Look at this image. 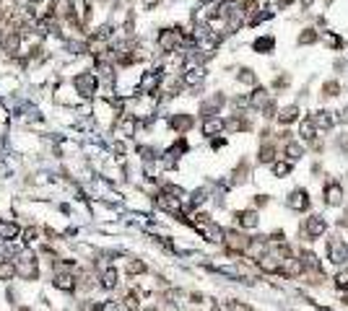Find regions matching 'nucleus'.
<instances>
[{
  "label": "nucleus",
  "instance_id": "f257e3e1",
  "mask_svg": "<svg viewBox=\"0 0 348 311\" xmlns=\"http://www.w3.org/2000/svg\"><path fill=\"white\" fill-rule=\"evenodd\" d=\"M16 272L21 275V280H39V259L26 246L16 254Z\"/></svg>",
  "mask_w": 348,
  "mask_h": 311
},
{
  "label": "nucleus",
  "instance_id": "f03ea898",
  "mask_svg": "<svg viewBox=\"0 0 348 311\" xmlns=\"http://www.w3.org/2000/svg\"><path fill=\"white\" fill-rule=\"evenodd\" d=\"M73 88H76V94L81 99H94L96 91H99V78L91 70H84L73 78Z\"/></svg>",
  "mask_w": 348,
  "mask_h": 311
},
{
  "label": "nucleus",
  "instance_id": "7ed1b4c3",
  "mask_svg": "<svg viewBox=\"0 0 348 311\" xmlns=\"http://www.w3.org/2000/svg\"><path fill=\"white\" fill-rule=\"evenodd\" d=\"M190 223L195 226V231H198V233H203L208 241H216V244H221V241H224V231H221V228H218L213 221H210L208 215H203V213H200V215H195V218H192Z\"/></svg>",
  "mask_w": 348,
  "mask_h": 311
},
{
  "label": "nucleus",
  "instance_id": "20e7f679",
  "mask_svg": "<svg viewBox=\"0 0 348 311\" xmlns=\"http://www.w3.org/2000/svg\"><path fill=\"white\" fill-rule=\"evenodd\" d=\"M156 42H159V50L161 52H177L179 44L185 42V34H182L179 29H161Z\"/></svg>",
  "mask_w": 348,
  "mask_h": 311
},
{
  "label": "nucleus",
  "instance_id": "39448f33",
  "mask_svg": "<svg viewBox=\"0 0 348 311\" xmlns=\"http://www.w3.org/2000/svg\"><path fill=\"white\" fill-rule=\"evenodd\" d=\"M52 285L58 290H62V293H73V290L78 288V278L70 275L68 270H58V272H55V278H52Z\"/></svg>",
  "mask_w": 348,
  "mask_h": 311
},
{
  "label": "nucleus",
  "instance_id": "423d86ee",
  "mask_svg": "<svg viewBox=\"0 0 348 311\" xmlns=\"http://www.w3.org/2000/svg\"><path fill=\"white\" fill-rule=\"evenodd\" d=\"M159 86H161V70H148L141 76L138 94H153V91H159Z\"/></svg>",
  "mask_w": 348,
  "mask_h": 311
},
{
  "label": "nucleus",
  "instance_id": "0eeeda50",
  "mask_svg": "<svg viewBox=\"0 0 348 311\" xmlns=\"http://www.w3.org/2000/svg\"><path fill=\"white\" fill-rule=\"evenodd\" d=\"M21 236V226L8 218H0V244H13Z\"/></svg>",
  "mask_w": 348,
  "mask_h": 311
},
{
  "label": "nucleus",
  "instance_id": "6e6552de",
  "mask_svg": "<svg viewBox=\"0 0 348 311\" xmlns=\"http://www.w3.org/2000/svg\"><path fill=\"white\" fill-rule=\"evenodd\" d=\"M135 127H138V120H135L133 114H120L115 122V132L120 135V138H133Z\"/></svg>",
  "mask_w": 348,
  "mask_h": 311
},
{
  "label": "nucleus",
  "instance_id": "1a4fd4ad",
  "mask_svg": "<svg viewBox=\"0 0 348 311\" xmlns=\"http://www.w3.org/2000/svg\"><path fill=\"white\" fill-rule=\"evenodd\" d=\"M156 205L161 210H167V213H172V215H182V203H179V197L172 195V192H161V195L156 197Z\"/></svg>",
  "mask_w": 348,
  "mask_h": 311
},
{
  "label": "nucleus",
  "instance_id": "9d476101",
  "mask_svg": "<svg viewBox=\"0 0 348 311\" xmlns=\"http://www.w3.org/2000/svg\"><path fill=\"white\" fill-rule=\"evenodd\" d=\"M224 241L229 244V249H234V252H247V249H250V239L242 236V233H236V231L224 233Z\"/></svg>",
  "mask_w": 348,
  "mask_h": 311
},
{
  "label": "nucleus",
  "instance_id": "9b49d317",
  "mask_svg": "<svg viewBox=\"0 0 348 311\" xmlns=\"http://www.w3.org/2000/svg\"><path fill=\"white\" fill-rule=\"evenodd\" d=\"M281 264H283V257H278V254H265V257L258 259V267L262 272H281Z\"/></svg>",
  "mask_w": 348,
  "mask_h": 311
},
{
  "label": "nucleus",
  "instance_id": "f8f14e48",
  "mask_svg": "<svg viewBox=\"0 0 348 311\" xmlns=\"http://www.w3.org/2000/svg\"><path fill=\"white\" fill-rule=\"evenodd\" d=\"M185 83L187 86H195V83H200V80L205 78V70H203V65H195V62L190 60V65H187V70H185Z\"/></svg>",
  "mask_w": 348,
  "mask_h": 311
},
{
  "label": "nucleus",
  "instance_id": "ddd939ff",
  "mask_svg": "<svg viewBox=\"0 0 348 311\" xmlns=\"http://www.w3.org/2000/svg\"><path fill=\"white\" fill-rule=\"evenodd\" d=\"M16 278H18V272H16V262L5 259V257H0V283H13Z\"/></svg>",
  "mask_w": 348,
  "mask_h": 311
},
{
  "label": "nucleus",
  "instance_id": "4468645a",
  "mask_svg": "<svg viewBox=\"0 0 348 311\" xmlns=\"http://www.w3.org/2000/svg\"><path fill=\"white\" fill-rule=\"evenodd\" d=\"M192 122H195V120H192V114H174L169 120V127L174 132H187L192 127Z\"/></svg>",
  "mask_w": 348,
  "mask_h": 311
},
{
  "label": "nucleus",
  "instance_id": "2eb2a0df",
  "mask_svg": "<svg viewBox=\"0 0 348 311\" xmlns=\"http://www.w3.org/2000/svg\"><path fill=\"white\" fill-rule=\"evenodd\" d=\"M289 207H294V210H307V207H309V197H307V192H304V189H294V192H291V197H289Z\"/></svg>",
  "mask_w": 348,
  "mask_h": 311
},
{
  "label": "nucleus",
  "instance_id": "dca6fc26",
  "mask_svg": "<svg viewBox=\"0 0 348 311\" xmlns=\"http://www.w3.org/2000/svg\"><path fill=\"white\" fill-rule=\"evenodd\" d=\"M117 270L115 267H104V272H102V278H99V285H102L104 290H112V288H117Z\"/></svg>",
  "mask_w": 348,
  "mask_h": 311
},
{
  "label": "nucleus",
  "instance_id": "f3484780",
  "mask_svg": "<svg viewBox=\"0 0 348 311\" xmlns=\"http://www.w3.org/2000/svg\"><path fill=\"white\" fill-rule=\"evenodd\" d=\"M258 223H260V218L255 210H244V213L236 215V226H242V228H258Z\"/></svg>",
  "mask_w": 348,
  "mask_h": 311
},
{
  "label": "nucleus",
  "instance_id": "a211bd4d",
  "mask_svg": "<svg viewBox=\"0 0 348 311\" xmlns=\"http://www.w3.org/2000/svg\"><path fill=\"white\" fill-rule=\"evenodd\" d=\"M221 130H224V120H218V117H208L203 122V135H208V138H213Z\"/></svg>",
  "mask_w": 348,
  "mask_h": 311
},
{
  "label": "nucleus",
  "instance_id": "6ab92c4d",
  "mask_svg": "<svg viewBox=\"0 0 348 311\" xmlns=\"http://www.w3.org/2000/svg\"><path fill=\"white\" fill-rule=\"evenodd\" d=\"M330 259H333L335 264H341V262L348 259V249H346L341 241H330Z\"/></svg>",
  "mask_w": 348,
  "mask_h": 311
},
{
  "label": "nucleus",
  "instance_id": "aec40b11",
  "mask_svg": "<svg viewBox=\"0 0 348 311\" xmlns=\"http://www.w3.org/2000/svg\"><path fill=\"white\" fill-rule=\"evenodd\" d=\"M325 197H327V203H330V205H341L343 203V189L338 187V184H327Z\"/></svg>",
  "mask_w": 348,
  "mask_h": 311
},
{
  "label": "nucleus",
  "instance_id": "412c9836",
  "mask_svg": "<svg viewBox=\"0 0 348 311\" xmlns=\"http://www.w3.org/2000/svg\"><path fill=\"white\" fill-rule=\"evenodd\" d=\"M322 231H325V221H322V218H309V221H307V233L312 236V239H317Z\"/></svg>",
  "mask_w": 348,
  "mask_h": 311
},
{
  "label": "nucleus",
  "instance_id": "4be33fe9",
  "mask_svg": "<svg viewBox=\"0 0 348 311\" xmlns=\"http://www.w3.org/2000/svg\"><path fill=\"white\" fill-rule=\"evenodd\" d=\"M312 122H315V127L330 130V127H333V117H330V112H317V114L312 117Z\"/></svg>",
  "mask_w": 348,
  "mask_h": 311
},
{
  "label": "nucleus",
  "instance_id": "5701e85b",
  "mask_svg": "<svg viewBox=\"0 0 348 311\" xmlns=\"http://www.w3.org/2000/svg\"><path fill=\"white\" fill-rule=\"evenodd\" d=\"M299 117V106H286L283 112L278 114V122H283V125H289V122H294Z\"/></svg>",
  "mask_w": 348,
  "mask_h": 311
},
{
  "label": "nucleus",
  "instance_id": "b1692460",
  "mask_svg": "<svg viewBox=\"0 0 348 311\" xmlns=\"http://www.w3.org/2000/svg\"><path fill=\"white\" fill-rule=\"evenodd\" d=\"M319 36H322V42L327 44V47H330V50H338V47H341V36H335L333 31H322V34H319Z\"/></svg>",
  "mask_w": 348,
  "mask_h": 311
},
{
  "label": "nucleus",
  "instance_id": "393cba45",
  "mask_svg": "<svg viewBox=\"0 0 348 311\" xmlns=\"http://www.w3.org/2000/svg\"><path fill=\"white\" fill-rule=\"evenodd\" d=\"M301 138H304V140H315V122H312V117L301 122Z\"/></svg>",
  "mask_w": 348,
  "mask_h": 311
},
{
  "label": "nucleus",
  "instance_id": "a878e982",
  "mask_svg": "<svg viewBox=\"0 0 348 311\" xmlns=\"http://www.w3.org/2000/svg\"><path fill=\"white\" fill-rule=\"evenodd\" d=\"M143 272H145V262H141V259L127 262V275H143Z\"/></svg>",
  "mask_w": 348,
  "mask_h": 311
},
{
  "label": "nucleus",
  "instance_id": "bb28decb",
  "mask_svg": "<svg viewBox=\"0 0 348 311\" xmlns=\"http://www.w3.org/2000/svg\"><path fill=\"white\" fill-rule=\"evenodd\" d=\"M252 104L255 106H268V91H265V88L255 91V94H252Z\"/></svg>",
  "mask_w": 348,
  "mask_h": 311
},
{
  "label": "nucleus",
  "instance_id": "cd10ccee",
  "mask_svg": "<svg viewBox=\"0 0 348 311\" xmlns=\"http://www.w3.org/2000/svg\"><path fill=\"white\" fill-rule=\"evenodd\" d=\"M317 39H319V34L315 29H304V34L299 36V44H315Z\"/></svg>",
  "mask_w": 348,
  "mask_h": 311
},
{
  "label": "nucleus",
  "instance_id": "c85d7f7f",
  "mask_svg": "<svg viewBox=\"0 0 348 311\" xmlns=\"http://www.w3.org/2000/svg\"><path fill=\"white\" fill-rule=\"evenodd\" d=\"M286 153H289L291 161H296V158H301V156H304V151H301L299 143H289V145H286Z\"/></svg>",
  "mask_w": 348,
  "mask_h": 311
},
{
  "label": "nucleus",
  "instance_id": "c756f323",
  "mask_svg": "<svg viewBox=\"0 0 348 311\" xmlns=\"http://www.w3.org/2000/svg\"><path fill=\"white\" fill-rule=\"evenodd\" d=\"M239 80H242V83H247V86H255V83H258L255 73H252V70H247V68H242V70H239Z\"/></svg>",
  "mask_w": 348,
  "mask_h": 311
},
{
  "label": "nucleus",
  "instance_id": "7c9ffc66",
  "mask_svg": "<svg viewBox=\"0 0 348 311\" xmlns=\"http://www.w3.org/2000/svg\"><path fill=\"white\" fill-rule=\"evenodd\" d=\"M125 306L130 309V311H138L141 304H138V293H135V290H130V293L125 296Z\"/></svg>",
  "mask_w": 348,
  "mask_h": 311
},
{
  "label": "nucleus",
  "instance_id": "2f4dec72",
  "mask_svg": "<svg viewBox=\"0 0 348 311\" xmlns=\"http://www.w3.org/2000/svg\"><path fill=\"white\" fill-rule=\"evenodd\" d=\"M255 50H258V52H268V50H273V36L258 39V42H255Z\"/></svg>",
  "mask_w": 348,
  "mask_h": 311
},
{
  "label": "nucleus",
  "instance_id": "473e14b6",
  "mask_svg": "<svg viewBox=\"0 0 348 311\" xmlns=\"http://www.w3.org/2000/svg\"><path fill=\"white\" fill-rule=\"evenodd\" d=\"M289 171H291V163H286V161H278L276 166H273V174H276V177H286Z\"/></svg>",
  "mask_w": 348,
  "mask_h": 311
},
{
  "label": "nucleus",
  "instance_id": "72a5a7b5",
  "mask_svg": "<svg viewBox=\"0 0 348 311\" xmlns=\"http://www.w3.org/2000/svg\"><path fill=\"white\" fill-rule=\"evenodd\" d=\"M338 91H341V83H338V80H330V83L322 86V94H325V96H335Z\"/></svg>",
  "mask_w": 348,
  "mask_h": 311
},
{
  "label": "nucleus",
  "instance_id": "f704fd0d",
  "mask_svg": "<svg viewBox=\"0 0 348 311\" xmlns=\"http://www.w3.org/2000/svg\"><path fill=\"white\" fill-rule=\"evenodd\" d=\"M273 156H276L273 145H265V148L260 151V161H262V163H268V161H273Z\"/></svg>",
  "mask_w": 348,
  "mask_h": 311
},
{
  "label": "nucleus",
  "instance_id": "c9c22d12",
  "mask_svg": "<svg viewBox=\"0 0 348 311\" xmlns=\"http://www.w3.org/2000/svg\"><path fill=\"white\" fill-rule=\"evenodd\" d=\"M96 311H120V304L117 301H104V304H99Z\"/></svg>",
  "mask_w": 348,
  "mask_h": 311
},
{
  "label": "nucleus",
  "instance_id": "e433bc0d",
  "mask_svg": "<svg viewBox=\"0 0 348 311\" xmlns=\"http://www.w3.org/2000/svg\"><path fill=\"white\" fill-rule=\"evenodd\" d=\"M335 283H338V288H348V272L343 270V272H338V275H335Z\"/></svg>",
  "mask_w": 348,
  "mask_h": 311
},
{
  "label": "nucleus",
  "instance_id": "4c0bfd02",
  "mask_svg": "<svg viewBox=\"0 0 348 311\" xmlns=\"http://www.w3.org/2000/svg\"><path fill=\"white\" fill-rule=\"evenodd\" d=\"M286 83H289V76H281V78H276V83H273V86H276V88H283Z\"/></svg>",
  "mask_w": 348,
  "mask_h": 311
},
{
  "label": "nucleus",
  "instance_id": "58836bf2",
  "mask_svg": "<svg viewBox=\"0 0 348 311\" xmlns=\"http://www.w3.org/2000/svg\"><path fill=\"white\" fill-rule=\"evenodd\" d=\"M44 0H26V5H42Z\"/></svg>",
  "mask_w": 348,
  "mask_h": 311
},
{
  "label": "nucleus",
  "instance_id": "ea45409f",
  "mask_svg": "<svg viewBox=\"0 0 348 311\" xmlns=\"http://www.w3.org/2000/svg\"><path fill=\"white\" fill-rule=\"evenodd\" d=\"M286 5H291V0H278V8H286Z\"/></svg>",
  "mask_w": 348,
  "mask_h": 311
},
{
  "label": "nucleus",
  "instance_id": "a19ab883",
  "mask_svg": "<svg viewBox=\"0 0 348 311\" xmlns=\"http://www.w3.org/2000/svg\"><path fill=\"white\" fill-rule=\"evenodd\" d=\"M156 3H159V0H145V8H153Z\"/></svg>",
  "mask_w": 348,
  "mask_h": 311
},
{
  "label": "nucleus",
  "instance_id": "79ce46f5",
  "mask_svg": "<svg viewBox=\"0 0 348 311\" xmlns=\"http://www.w3.org/2000/svg\"><path fill=\"white\" fill-rule=\"evenodd\" d=\"M341 120H343V122H348V109H343V114H341Z\"/></svg>",
  "mask_w": 348,
  "mask_h": 311
},
{
  "label": "nucleus",
  "instance_id": "37998d69",
  "mask_svg": "<svg viewBox=\"0 0 348 311\" xmlns=\"http://www.w3.org/2000/svg\"><path fill=\"white\" fill-rule=\"evenodd\" d=\"M16 311H31V309H26V306H24V309H16Z\"/></svg>",
  "mask_w": 348,
  "mask_h": 311
},
{
  "label": "nucleus",
  "instance_id": "c03bdc74",
  "mask_svg": "<svg viewBox=\"0 0 348 311\" xmlns=\"http://www.w3.org/2000/svg\"><path fill=\"white\" fill-rule=\"evenodd\" d=\"M145 311H156V309H145Z\"/></svg>",
  "mask_w": 348,
  "mask_h": 311
},
{
  "label": "nucleus",
  "instance_id": "a18cd8bd",
  "mask_svg": "<svg viewBox=\"0 0 348 311\" xmlns=\"http://www.w3.org/2000/svg\"><path fill=\"white\" fill-rule=\"evenodd\" d=\"M346 290H348V288H346Z\"/></svg>",
  "mask_w": 348,
  "mask_h": 311
}]
</instances>
